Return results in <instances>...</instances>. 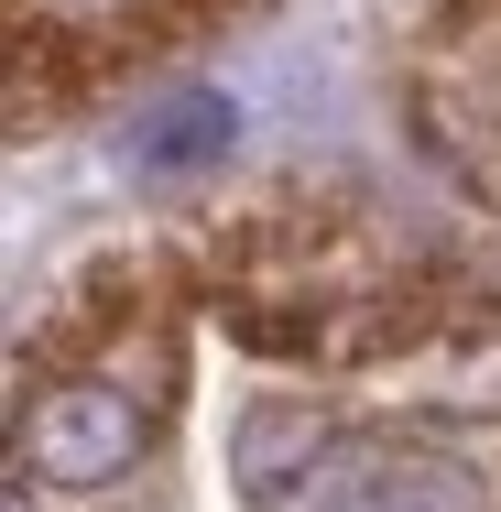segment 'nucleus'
<instances>
[{
  "mask_svg": "<svg viewBox=\"0 0 501 512\" xmlns=\"http://www.w3.org/2000/svg\"><path fill=\"white\" fill-rule=\"evenodd\" d=\"M229 480L251 491V512H491V480L436 436L316 404H251L229 425Z\"/></svg>",
  "mask_w": 501,
  "mask_h": 512,
  "instance_id": "f257e3e1",
  "label": "nucleus"
},
{
  "mask_svg": "<svg viewBox=\"0 0 501 512\" xmlns=\"http://www.w3.org/2000/svg\"><path fill=\"white\" fill-rule=\"evenodd\" d=\"M153 414L131 404L120 382L88 371H55V382H22V480H55V491H109L131 458H142Z\"/></svg>",
  "mask_w": 501,
  "mask_h": 512,
  "instance_id": "f03ea898",
  "label": "nucleus"
},
{
  "mask_svg": "<svg viewBox=\"0 0 501 512\" xmlns=\"http://www.w3.org/2000/svg\"><path fill=\"white\" fill-rule=\"evenodd\" d=\"M164 306V262H142V251H120V262H99V273H77L55 306H44V327L22 338V382H44V360L55 371H77V360H99V349H120V338H142V316Z\"/></svg>",
  "mask_w": 501,
  "mask_h": 512,
  "instance_id": "7ed1b4c3",
  "label": "nucleus"
},
{
  "mask_svg": "<svg viewBox=\"0 0 501 512\" xmlns=\"http://www.w3.org/2000/svg\"><path fill=\"white\" fill-rule=\"evenodd\" d=\"M229 99H207V88H164V99H142L131 120V164H229Z\"/></svg>",
  "mask_w": 501,
  "mask_h": 512,
  "instance_id": "20e7f679",
  "label": "nucleus"
}]
</instances>
